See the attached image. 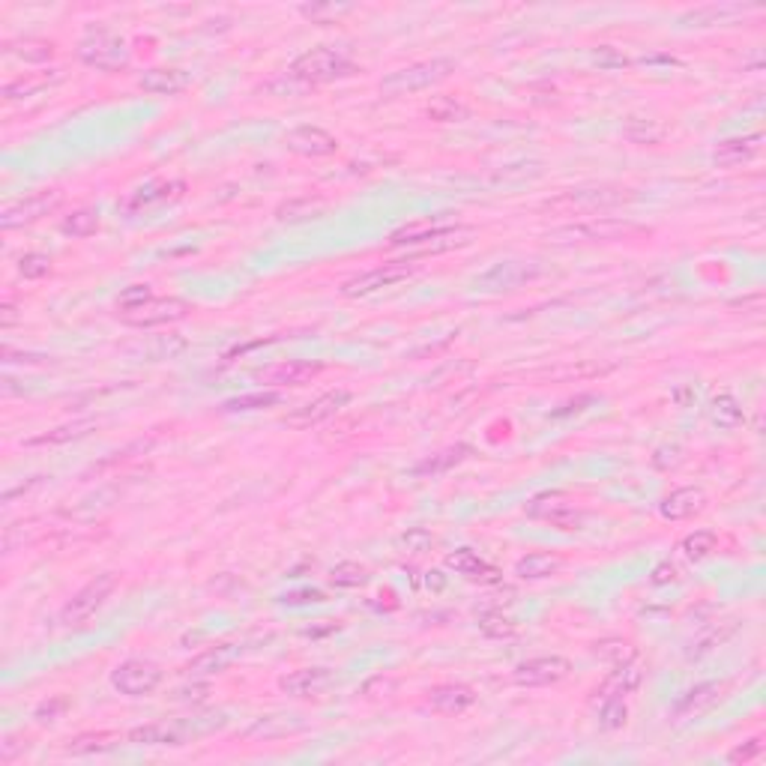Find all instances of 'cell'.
<instances>
[{
    "mask_svg": "<svg viewBox=\"0 0 766 766\" xmlns=\"http://www.w3.org/2000/svg\"><path fill=\"white\" fill-rule=\"evenodd\" d=\"M453 72H455L453 57H431V61H419V63L401 66V70L389 72L380 81V93L383 96H405V93L428 91V87L446 81Z\"/></svg>",
    "mask_w": 766,
    "mask_h": 766,
    "instance_id": "cell-1",
    "label": "cell"
},
{
    "mask_svg": "<svg viewBox=\"0 0 766 766\" xmlns=\"http://www.w3.org/2000/svg\"><path fill=\"white\" fill-rule=\"evenodd\" d=\"M353 72H357L353 61L341 52H336V48H311V52L300 54L288 70V75L293 81H300L302 87L327 84V81H336V78H348Z\"/></svg>",
    "mask_w": 766,
    "mask_h": 766,
    "instance_id": "cell-2",
    "label": "cell"
},
{
    "mask_svg": "<svg viewBox=\"0 0 766 766\" xmlns=\"http://www.w3.org/2000/svg\"><path fill=\"white\" fill-rule=\"evenodd\" d=\"M78 57H81V63L102 72L123 70L129 63V52H126L123 36L114 34L111 27H100V24L91 27L81 43H78Z\"/></svg>",
    "mask_w": 766,
    "mask_h": 766,
    "instance_id": "cell-3",
    "label": "cell"
},
{
    "mask_svg": "<svg viewBox=\"0 0 766 766\" xmlns=\"http://www.w3.org/2000/svg\"><path fill=\"white\" fill-rule=\"evenodd\" d=\"M114 590H117V575L114 572L96 575L93 581H87L81 590H78L70 598V602L63 605L61 623L63 626H81V623H87L108 602V596H111Z\"/></svg>",
    "mask_w": 766,
    "mask_h": 766,
    "instance_id": "cell-4",
    "label": "cell"
},
{
    "mask_svg": "<svg viewBox=\"0 0 766 766\" xmlns=\"http://www.w3.org/2000/svg\"><path fill=\"white\" fill-rule=\"evenodd\" d=\"M162 667L150 659H126L111 671V685L126 697H150L162 685Z\"/></svg>",
    "mask_w": 766,
    "mask_h": 766,
    "instance_id": "cell-5",
    "label": "cell"
},
{
    "mask_svg": "<svg viewBox=\"0 0 766 766\" xmlns=\"http://www.w3.org/2000/svg\"><path fill=\"white\" fill-rule=\"evenodd\" d=\"M417 270H419L417 263H407V261L380 263V267L369 270V273H359V276H353L341 284V297H348V300L369 297V293H375V291L392 288V284H398V282H407L410 276H417Z\"/></svg>",
    "mask_w": 766,
    "mask_h": 766,
    "instance_id": "cell-6",
    "label": "cell"
},
{
    "mask_svg": "<svg viewBox=\"0 0 766 766\" xmlns=\"http://www.w3.org/2000/svg\"><path fill=\"white\" fill-rule=\"evenodd\" d=\"M61 201H63L61 189H43V192L31 195V198L9 204V207H4V213H0V228L13 231V228H24V225H34L43 219V215L61 207Z\"/></svg>",
    "mask_w": 766,
    "mask_h": 766,
    "instance_id": "cell-7",
    "label": "cell"
},
{
    "mask_svg": "<svg viewBox=\"0 0 766 766\" xmlns=\"http://www.w3.org/2000/svg\"><path fill=\"white\" fill-rule=\"evenodd\" d=\"M644 228H637L632 222H617V219H593V222H584V225H569V228H560L554 231L551 237L557 243H611V240H623L628 234H641Z\"/></svg>",
    "mask_w": 766,
    "mask_h": 766,
    "instance_id": "cell-8",
    "label": "cell"
},
{
    "mask_svg": "<svg viewBox=\"0 0 766 766\" xmlns=\"http://www.w3.org/2000/svg\"><path fill=\"white\" fill-rule=\"evenodd\" d=\"M189 302L180 300V297H153L150 302H144L141 309H132V311H123V323H129V327H162V323H177L183 321L186 314H189Z\"/></svg>",
    "mask_w": 766,
    "mask_h": 766,
    "instance_id": "cell-9",
    "label": "cell"
},
{
    "mask_svg": "<svg viewBox=\"0 0 766 766\" xmlns=\"http://www.w3.org/2000/svg\"><path fill=\"white\" fill-rule=\"evenodd\" d=\"M572 665L563 656H536L522 665H515L512 680L524 689H539V685H554L560 680H566Z\"/></svg>",
    "mask_w": 766,
    "mask_h": 766,
    "instance_id": "cell-10",
    "label": "cell"
},
{
    "mask_svg": "<svg viewBox=\"0 0 766 766\" xmlns=\"http://www.w3.org/2000/svg\"><path fill=\"white\" fill-rule=\"evenodd\" d=\"M539 276V267L533 263H524V261H500L494 263L488 273L476 279V291H485V293H497V291H515L522 288L524 282L536 279Z\"/></svg>",
    "mask_w": 766,
    "mask_h": 766,
    "instance_id": "cell-11",
    "label": "cell"
},
{
    "mask_svg": "<svg viewBox=\"0 0 766 766\" xmlns=\"http://www.w3.org/2000/svg\"><path fill=\"white\" fill-rule=\"evenodd\" d=\"M350 392L348 389H332L327 392V396H321V398H314L309 401V405H302L297 414H291L288 419V426L291 428H314V426H321V422H327L339 414L341 407L350 405Z\"/></svg>",
    "mask_w": 766,
    "mask_h": 766,
    "instance_id": "cell-12",
    "label": "cell"
},
{
    "mask_svg": "<svg viewBox=\"0 0 766 766\" xmlns=\"http://www.w3.org/2000/svg\"><path fill=\"white\" fill-rule=\"evenodd\" d=\"M284 147L297 156L323 159V156H332L339 150V141H336V135H330L327 129H321V126L306 123V126H297V129H291L288 135H284Z\"/></svg>",
    "mask_w": 766,
    "mask_h": 766,
    "instance_id": "cell-13",
    "label": "cell"
},
{
    "mask_svg": "<svg viewBox=\"0 0 766 766\" xmlns=\"http://www.w3.org/2000/svg\"><path fill=\"white\" fill-rule=\"evenodd\" d=\"M533 518H545L548 524H554L557 530H578L584 522V512L575 509L563 494H542L536 497L527 509Z\"/></svg>",
    "mask_w": 766,
    "mask_h": 766,
    "instance_id": "cell-14",
    "label": "cell"
},
{
    "mask_svg": "<svg viewBox=\"0 0 766 766\" xmlns=\"http://www.w3.org/2000/svg\"><path fill=\"white\" fill-rule=\"evenodd\" d=\"M186 192V183L183 180H162V183H150V186H141V189H135L129 198H126L120 207L126 213H141V210H153V207H162V204H171L177 198H183Z\"/></svg>",
    "mask_w": 766,
    "mask_h": 766,
    "instance_id": "cell-15",
    "label": "cell"
},
{
    "mask_svg": "<svg viewBox=\"0 0 766 766\" xmlns=\"http://www.w3.org/2000/svg\"><path fill=\"white\" fill-rule=\"evenodd\" d=\"M332 685V671L330 667H300V671L284 674L279 680V689L291 697H311L321 694L323 689Z\"/></svg>",
    "mask_w": 766,
    "mask_h": 766,
    "instance_id": "cell-16",
    "label": "cell"
},
{
    "mask_svg": "<svg viewBox=\"0 0 766 766\" xmlns=\"http://www.w3.org/2000/svg\"><path fill=\"white\" fill-rule=\"evenodd\" d=\"M704 506H706L704 488H676L659 503V515L665 522H685V518L704 512Z\"/></svg>",
    "mask_w": 766,
    "mask_h": 766,
    "instance_id": "cell-17",
    "label": "cell"
},
{
    "mask_svg": "<svg viewBox=\"0 0 766 766\" xmlns=\"http://www.w3.org/2000/svg\"><path fill=\"white\" fill-rule=\"evenodd\" d=\"M761 141H763L761 132L742 135V139H724V141L715 144L713 162L719 165V168H736V165L752 162L754 156H758V150H761Z\"/></svg>",
    "mask_w": 766,
    "mask_h": 766,
    "instance_id": "cell-18",
    "label": "cell"
},
{
    "mask_svg": "<svg viewBox=\"0 0 766 766\" xmlns=\"http://www.w3.org/2000/svg\"><path fill=\"white\" fill-rule=\"evenodd\" d=\"M321 371L323 366H318V362H279V366L258 371V380L270 383V387H302L311 378H318Z\"/></svg>",
    "mask_w": 766,
    "mask_h": 766,
    "instance_id": "cell-19",
    "label": "cell"
},
{
    "mask_svg": "<svg viewBox=\"0 0 766 766\" xmlns=\"http://www.w3.org/2000/svg\"><path fill=\"white\" fill-rule=\"evenodd\" d=\"M724 694L722 683H701L683 694V701L676 704V719H697V715H706L710 710H715Z\"/></svg>",
    "mask_w": 766,
    "mask_h": 766,
    "instance_id": "cell-20",
    "label": "cell"
},
{
    "mask_svg": "<svg viewBox=\"0 0 766 766\" xmlns=\"http://www.w3.org/2000/svg\"><path fill=\"white\" fill-rule=\"evenodd\" d=\"M628 201L626 189H578V192H569L563 198L551 201L548 207H575V210H596V207H614V204H623Z\"/></svg>",
    "mask_w": 766,
    "mask_h": 766,
    "instance_id": "cell-21",
    "label": "cell"
},
{
    "mask_svg": "<svg viewBox=\"0 0 766 766\" xmlns=\"http://www.w3.org/2000/svg\"><path fill=\"white\" fill-rule=\"evenodd\" d=\"M446 566L455 569L458 575H464L467 581H479V584H497L500 572L491 563H485L483 557L474 554L470 548H458V551L446 554Z\"/></svg>",
    "mask_w": 766,
    "mask_h": 766,
    "instance_id": "cell-22",
    "label": "cell"
},
{
    "mask_svg": "<svg viewBox=\"0 0 766 766\" xmlns=\"http://www.w3.org/2000/svg\"><path fill=\"white\" fill-rule=\"evenodd\" d=\"M428 704L435 706L437 713L458 715V713H464L467 706L476 704V692L464 683H446L428 692Z\"/></svg>",
    "mask_w": 766,
    "mask_h": 766,
    "instance_id": "cell-23",
    "label": "cell"
},
{
    "mask_svg": "<svg viewBox=\"0 0 766 766\" xmlns=\"http://www.w3.org/2000/svg\"><path fill=\"white\" fill-rule=\"evenodd\" d=\"M449 228H455L453 222L446 219V215H435V219H422L414 225H405V228L392 231L389 234V245H407V249H417L426 240H431L435 234H444Z\"/></svg>",
    "mask_w": 766,
    "mask_h": 766,
    "instance_id": "cell-24",
    "label": "cell"
},
{
    "mask_svg": "<svg viewBox=\"0 0 766 766\" xmlns=\"http://www.w3.org/2000/svg\"><path fill=\"white\" fill-rule=\"evenodd\" d=\"M139 87L147 93H156V96H174V93H183L186 87H189V72L171 70V66H156V70H147L139 78Z\"/></svg>",
    "mask_w": 766,
    "mask_h": 766,
    "instance_id": "cell-25",
    "label": "cell"
},
{
    "mask_svg": "<svg viewBox=\"0 0 766 766\" xmlns=\"http://www.w3.org/2000/svg\"><path fill=\"white\" fill-rule=\"evenodd\" d=\"M644 680V671H641V665H635V662H623V665H614V671L611 676L602 683V689L596 692L598 701H605V697H626V694H632L637 685H641Z\"/></svg>",
    "mask_w": 766,
    "mask_h": 766,
    "instance_id": "cell-26",
    "label": "cell"
},
{
    "mask_svg": "<svg viewBox=\"0 0 766 766\" xmlns=\"http://www.w3.org/2000/svg\"><path fill=\"white\" fill-rule=\"evenodd\" d=\"M234 646L231 644H222V646H213V650L207 653H201L198 659H192L189 665H186V674L192 676H210V674H222L225 667H228L234 662Z\"/></svg>",
    "mask_w": 766,
    "mask_h": 766,
    "instance_id": "cell-27",
    "label": "cell"
},
{
    "mask_svg": "<svg viewBox=\"0 0 766 766\" xmlns=\"http://www.w3.org/2000/svg\"><path fill=\"white\" fill-rule=\"evenodd\" d=\"M4 52L9 57H18V61H24V63H45L54 57V43H48V39H36V36H24V39H13V43H6Z\"/></svg>",
    "mask_w": 766,
    "mask_h": 766,
    "instance_id": "cell-28",
    "label": "cell"
},
{
    "mask_svg": "<svg viewBox=\"0 0 766 766\" xmlns=\"http://www.w3.org/2000/svg\"><path fill=\"white\" fill-rule=\"evenodd\" d=\"M733 15H742V6H736V4H710V6H697V9H689V13H683L680 24L710 27V24L728 22V18H733Z\"/></svg>",
    "mask_w": 766,
    "mask_h": 766,
    "instance_id": "cell-29",
    "label": "cell"
},
{
    "mask_svg": "<svg viewBox=\"0 0 766 766\" xmlns=\"http://www.w3.org/2000/svg\"><path fill=\"white\" fill-rule=\"evenodd\" d=\"M57 81H61V72H31V75H22V78H15V81H9L4 87V96L6 100H24V96L43 93L45 87H52Z\"/></svg>",
    "mask_w": 766,
    "mask_h": 766,
    "instance_id": "cell-30",
    "label": "cell"
},
{
    "mask_svg": "<svg viewBox=\"0 0 766 766\" xmlns=\"http://www.w3.org/2000/svg\"><path fill=\"white\" fill-rule=\"evenodd\" d=\"M126 740L135 745H183V733L174 724H144V728H132Z\"/></svg>",
    "mask_w": 766,
    "mask_h": 766,
    "instance_id": "cell-31",
    "label": "cell"
},
{
    "mask_svg": "<svg viewBox=\"0 0 766 766\" xmlns=\"http://www.w3.org/2000/svg\"><path fill=\"white\" fill-rule=\"evenodd\" d=\"M560 566H563V560L554 554H527L515 563V575L524 581H542V578H551Z\"/></svg>",
    "mask_w": 766,
    "mask_h": 766,
    "instance_id": "cell-32",
    "label": "cell"
},
{
    "mask_svg": "<svg viewBox=\"0 0 766 766\" xmlns=\"http://www.w3.org/2000/svg\"><path fill=\"white\" fill-rule=\"evenodd\" d=\"M282 401V392L276 389H261V392H245V396H234L222 405L225 414H240V410H263Z\"/></svg>",
    "mask_w": 766,
    "mask_h": 766,
    "instance_id": "cell-33",
    "label": "cell"
},
{
    "mask_svg": "<svg viewBox=\"0 0 766 766\" xmlns=\"http://www.w3.org/2000/svg\"><path fill=\"white\" fill-rule=\"evenodd\" d=\"M426 114L435 123H461L470 117V108L461 100H455V96H437V100H431V105L426 108Z\"/></svg>",
    "mask_w": 766,
    "mask_h": 766,
    "instance_id": "cell-34",
    "label": "cell"
},
{
    "mask_svg": "<svg viewBox=\"0 0 766 766\" xmlns=\"http://www.w3.org/2000/svg\"><path fill=\"white\" fill-rule=\"evenodd\" d=\"M100 213L96 210H75L72 215H66V219L61 222V234H66V237H72V240H84V237H91V234L100 231Z\"/></svg>",
    "mask_w": 766,
    "mask_h": 766,
    "instance_id": "cell-35",
    "label": "cell"
},
{
    "mask_svg": "<svg viewBox=\"0 0 766 766\" xmlns=\"http://www.w3.org/2000/svg\"><path fill=\"white\" fill-rule=\"evenodd\" d=\"M683 554L692 560V563H697V560H706L710 557L715 548H719V539H715L713 530H694V533H689L683 539Z\"/></svg>",
    "mask_w": 766,
    "mask_h": 766,
    "instance_id": "cell-36",
    "label": "cell"
},
{
    "mask_svg": "<svg viewBox=\"0 0 766 766\" xmlns=\"http://www.w3.org/2000/svg\"><path fill=\"white\" fill-rule=\"evenodd\" d=\"M470 455V446H453V449H446V453H437V455H431L428 461H422V464L417 467V474L419 476H435V474H444V470H449L453 464H458V461H464Z\"/></svg>",
    "mask_w": 766,
    "mask_h": 766,
    "instance_id": "cell-37",
    "label": "cell"
},
{
    "mask_svg": "<svg viewBox=\"0 0 766 766\" xmlns=\"http://www.w3.org/2000/svg\"><path fill=\"white\" fill-rule=\"evenodd\" d=\"M713 422H715V426H722V428H736V426H740V422H742L740 401H736L733 396H728V392L715 396L713 398Z\"/></svg>",
    "mask_w": 766,
    "mask_h": 766,
    "instance_id": "cell-38",
    "label": "cell"
},
{
    "mask_svg": "<svg viewBox=\"0 0 766 766\" xmlns=\"http://www.w3.org/2000/svg\"><path fill=\"white\" fill-rule=\"evenodd\" d=\"M117 745V736L114 733H81V736H75V740H70V745H66V754H93V752H108V749H114Z\"/></svg>",
    "mask_w": 766,
    "mask_h": 766,
    "instance_id": "cell-39",
    "label": "cell"
},
{
    "mask_svg": "<svg viewBox=\"0 0 766 766\" xmlns=\"http://www.w3.org/2000/svg\"><path fill=\"white\" fill-rule=\"evenodd\" d=\"M323 213V201H311V198H302V201H288L282 204L276 210V219L279 222H306L314 219V215Z\"/></svg>",
    "mask_w": 766,
    "mask_h": 766,
    "instance_id": "cell-40",
    "label": "cell"
},
{
    "mask_svg": "<svg viewBox=\"0 0 766 766\" xmlns=\"http://www.w3.org/2000/svg\"><path fill=\"white\" fill-rule=\"evenodd\" d=\"M626 719H628V706L623 697H605V701H598V724L605 731L623 728Z\"/></svg>",
    "mask_w": 766,
    "mask_h": 766,
    "instance_id": "cell-41",
    "label": "cell"
},
{
    "mask_svg": "<svg viewBox=\"0 0 766 766\" xmlns=\"http://www.w3.org/2000/svg\"><path fill=\"white\" fill-rule=\"evenodd\" d=\"M350 9H353L350 4H306V6H300V15L311 24H330V22H336L339 15H348Z\"/></svg>",
    "mask_w": 766,
    "mask_h": 766,
    "instance_id": "cell-42",
    "label": "cell"
},
{
    "mask_svg": "<svg viewBox=\"0 0 766 766\" xmlns=\"http://www.w3.org/2000/svg\"><path fill=\"white\" fill-rule=\"evenodd\" d=\"M330 581L336 587H362V584H369V569L348 560V563H339L336 569H332Z\"/></svg>",
    "mask_w": 766,
    "mask_h": 766,
    "instance_id": "cell-43",
    "label": "cell"
},
{
    "mask_svg": "<svg viewBox=\"0 0 766 766\" xmlns=\"http://www.w3.org/2000/svg\"><path fill=\"white\" fill-rule=\"evenodd\" d=\"M593 653L598 656V659H605V662H611V665H623V662L635 659V646L628 644V641H620V637H611V641L596 644Z\"/></svg>",
    "mask_w": 766,
    "mask_h": 766,
    "instance_id": "cell-44",
    "label": "cell"
},
{
    "mask_svg": "<svg viewBox=\"0 0 766 766\" xmlns=\"http://www.w3.org/2000/svg\"><path fill=\"white\" fill-rule=\"evenodd\" d=\"M479 632L483 635H488V637H512L515 632H518V626L509 620V617H503L500 611H488V614H483L479 617Z\"/></svg>",
    "mask_w": 766,
    "mask_h": 766,
    "instance_id": "cell-45",
    "label": "cell"
},
{
    "mask_svg": "<svg viewBox=\"0 0 766 766\" xmlns=\"http://www.w3.org/2000/svg\"><path fill=\"white\" fill-rule=\"evenodd\" d=\"M18 273H22L24 279H45L48 273H52V258L43 252H27L18 258Z\"/></svg>",
    "mask_w": 766,
    "mask_h": 766,
    "instance_id": "cell-46",
    "label": "cell"
},
{
    "mask_svg": "<svg viewBox=\"0 0 766 766\" xmlns=\"http://www.w3.org/2000/svg\"><path fill=\"white\" fill-rule=\"evenodd\" d=\"M153 300V288L150 284H129V288L120 291V297H117V309L120 311H132V309H141L144 302Z\"/></svg>",
    "mask_w": 766,
    "mask_h": 766,
    "instance_id": "cell-47",
    "label": "cell"
},
{
    "mask_svg": "<svg viewBox=\"0 0 766 766\" xmlns=\"http://www.w3.org/2000/svg\"><path fill=\"white\" fill-rule=\"evenodd\" d=\"M87 428H91V422H81V426H63V428H54L48 431V435H39L34 440H27L31 446H43V444H66V440H75V437H84Z\"/></svg>",
    "mask_w": 766,
    "mask_h": 766,
    "instance_id": "cell-48",
    "label": "cell"
},
{
    "mask_svg": "<svg viewBox=\"0 0 766 766\" xmlns=\"http://www.w3.org/2000/svg\"><path fill=\"white\" fill-rule=\"evenodd\" d=\"M398 545L407 548L410 554H426V551H431V545H435V536H431L428 530L414 527V530H407V533L398 539Z\"/></svg>",
    "mask_w": 766,
    "mask_h": 766,
    "instance_id": "cell-49",
    "label": "cell"
},
{
    "mask_svg": "<svg viewBox=\"0 0 766 766\" xmlns=\"http://www.w3.org/2000/svg\"><path fill=\"white\" fill-rule=\"evenodd\" d=\"M626 139L635 141V144H656L662 139V129L656 123H644V120H635L632 126L626 129Z\"/></svg>",
    "mask_w": 766,
    "mask_h": 766,
    "instance_id": "cell-50",
    "label": "cell"
},
{
    "mask_svg": "<svg viewBox=\"0 0 766 766\" xmlns=\"http://www.w3.org/2000/svg\"><path fill=\"white\" fill-rule=\"evenodd\" d=\"M593 61L602 66V70H626V66H628L626 54H620L611 45H598L596 52H593Z\"/></svg>",
    "mask_w": 766,
    "mask_h": 766,
    "instance_id": "cell-51",
    "label": "cell"
},
{
    "mask_svg": "<svg viewBox=\"0 0 766 766\" xmlns=\"http://www.w3.org/2000/svg\"><path fill=\"white\" fill-rule=\"evenodd\" d=\"M761 752H763V740H761V736H754V740L740 742L736 749H731V752H728V761H731V763H749V761L758 758Z\"/></svg>",
    "mask_w": 766,
    "mask_h": 766,
    "instance_id": "cell-52",
    "label": "cell"
},
{
    "mask_svg": "<svg viewBox=\"0 0 766 766\" xmlns=\"http://www.w3.org/2000/svg\"><path fill=\"white\" fill-rule=\"evenodd\" d=\"M63 710H66V701L63 697H52V701H43L36 706V713H34V719L39 722V724H48V722H57L63 715Z\"/></svg>",
    "mask_w": 766,
    "mask_h": 766,
    "instance_id": "cell-53",
    "label": "cell"
},
{
    "mask_svg": "<svg viewBox=\"0 0 766 766\" xmlns=\"http://www.w3.org/2000/svg\"><path fill=\"white\" fill-rule=\"evenodd\" d=\"M392 692H396V680H392V676H371V680L362 683V689H359L362 697H389Z\"/></svg>",
    "mask_w": 766,
    "mask_h": 766,
    "instance_id": "cell-54",
    "label": "cell"
},
{
    "mask_svg": "<svg viewBox=\"0 0 766 766\" xmlns=\"http://www.w3.org/2000/svg\"><path fill=\"white\" fill-rule=\"evenodd\" d=\"M650 581H653L656 587H662V584H671V581H676V566H674V563H659V566L653 569Z\"/></svg>",
    "mask_w": 766,
    "mask_h": 766,
    "instance_id": "cell-55",
    "label": "cell"
},
{
    "mask_svg": "<svg viewBox=\"0 0 766 766\" xmlns=\"http://www.w3.org/2000/svg\"><path fill=\"white\" fill-rule=\"evenodd\" d=\"M284 605H311V602H323V593L321 590H300V593H291L282 598Z\"/></svg>",
    "mask_w": 766,
    "mask_h": 766,
    "instance_id": "cell-56",
    "label": "cell"
},
{
    "mask_svg": "<svg viewBox=\"0 0 766 766\" xmlns=\"http://www.w3.org/2000/svg\"><path fill=\"white\" fill-rule=\"evenodd\" d=\"M24 749H27V742H15V736H6V740L0 742V761L9 763L18 752H24Z\"/></svg>",
    "mask_w": 766,
    "mask_h": 766,
    "instance_id": "cell-57",
    "label": "cell"
},
{
    "mask_svg": "<svg viewBox=\"0 0 766 766\" xmlns=\"http://www.w3.org/2000/svg\"><path fill=\"white\" fill-rule=\"evenodd\" d=\"M15 321H18V314H15V306H13V302L6 300L4 306H0V327L6 330V327H13Z\"/></svg>",
    "mask_w": 766,
    "mask_h": 766,
    "instance_id": "cell-58",
    "label": "cell"
},
{
    "mask_svg": "<svg viewBox=\"0 0 766 766\" xmlns=\"http://www.w3.org/2000/svg\"><path fill=\"white\" fill-rule=\"evenodd\" d=\"M428 587H435V590H440V587H444V578H440V572H428Z\"/></svg>",
    "mask_w": 766,
    "mask_h": 766,
    "instance_id": "cell-59",
    "label": "cell"
}]
</instances>
